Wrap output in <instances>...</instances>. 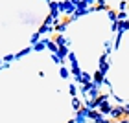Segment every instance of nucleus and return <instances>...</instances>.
Here are the masks:
<instances>
[{
	"mask_svg": "<svg viewBox=\"0 0 129 123\" xmlns=\"http://www.w3.org/2000/svg\"><path fill=\"white\" fill-rule=\"evenodd\" d=\"M111 116L116 118V119H120L122 116H124V108H122V107H114L113 110H111Z\"/></svg>",
	"mask_w": 129,
	"mask_h": 123,
	"instance_id": "obj_1",
	"label": "nucleus"
},
{
	"mask_svg": "<svg viewBox=\"0 0 129 123\" xmlns=\"http://www.w3.org/2000/svg\"><path fill=\"white\" fill-rule=\"evenodd\" d=\"M124 114H129V107H124Z\"/></svg>",
	"mask_w": 129,
	"mask_h": 123,
	"instance_id": "obj_2",
	"label": "nucleus"
},
{
	"mask_svg": "<svg viewBox=\"0 0 129 123\" xmlns=\"http://www.w3.org/2000/svg\"><path fill=\"white\" fill-rule=\"evenodd\" d=\"M120 121L122 123H129V119H125V118H120Z\"/></svg>",
	"mask_w": 129,
	"mask_h": 123,
	"instance_id": "obj_3",
	"label": "nucleus"
},
{
	"mask_svg": "<svg viewBox=\"0 0 129 123\" xmlns=\"http://www.w3.org/2000/svg\"><path fill=\"white\" fill-rule=\"evenodd\" d=\"M102 123H111V121H102Z\"/></svg>",
	"mask_w": 129,
	"mask_h": 123,
	"instance_id": "obj_4",
	"label": "nucleus"
}]
</instances>
